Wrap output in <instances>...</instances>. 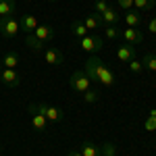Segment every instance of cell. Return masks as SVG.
<instances>
[{"instance_id":"13","label":"cell","mask_w":156,"mask_h":156,"mask_svg":"<svg viewBox=\"0 0 156 156\" xmlns=\"http://www.w3.org/2000/svg\"><path fill=\"white\" fill-rule=\"evenodd\" d=\"M17 12V2L15 0H0V19L12 17Z\"/></svg>"},{"instance_id":"2","label":"cell","mask_w":156,"mask_h":156,"mask_svg":"<svg viewBox=\"0 0 156 156\" xmlns=\"http://www.w3.org/2000/svg\"><path fill=\"white\" fill-rule=\"evenodd\" d=\"M29 110H37V112H42L48 123H60V121L65 119V115H62V110L56 106H50V104H29Z\"/></svg>"},{"instance_id":"12","label":"cell","mask_w":156,"mask_h":156,"mask_svg":"<svg viewBox=\"0 0 156 156\" xmlns=\"http://www.w3.org/2000/svg\"><path fill=\"white\" fill-rule=\"evenodd\" d=\"M25 44H27V48L34 50V52H44V50L48 48V46H46V42H42V40H40V37H36L34 34H27Z\"/></svg>"},{"instance_id":"10","label":"cell","mask_w":156,"mask_h":156,"mask_svg":"<svg viewBox=\"0 0 156 156\" xmlns=\"http://www.w3.org/2000/svg\"><path fill=\"white\" fill-rule=\"evenodd\" d=\"M29 112H31V125H34V129H36L37 133H44L46 129H48L46 117H44L42 112H37V110H29Z\"/></svg>"},{"instance_id":"34","label":"cell","mask_w":156,"mask_h":156,"mask_svg":"<svg viewBox=\"0 0 156 156\" xmlns=\"http://www.w3.org/2000/svg\"><path fill=\"white\" fill-rule=\"evenodd\" d=\"M0 71H2V67H0Z\"/></svg>"},{"instance_id":"21","label":"cell","mask_w":156,"mask_h":156,"mask_svg":"<svg viewBox=\"0 0 156 156\" xmlns=\"http://www.w3.org/2000/svg\"><path fill=\"white\" fill-rule=\"evenodd\" d=\"M125 23H127V27H137V25L142 23V17H140V12L127 11V12H125Z\"/></svg>"},{"instance_id":"3","label":"cell","mask_w":156,"mask_h":156,"mask_svg":"<svg viewBox=\"0 0 156 156\" xmlns=\"http://www.w3.org/2000/svg\"><path fill=\"white\" fill-rule=\"evenodd\" d=\"M79 46H81V50L90 52V54H98L100 50L104 48V40L98 36V34H87L85 37L79 40Z\"/></svg>"},{"instance_id":"26","label":"cell","mask_w":156,"mask_h":156,"mask_svg":"<svg viewBox=\"0 0 156 156\" xmlns=\"http://www.w3.org/2000/svg\"><path fill=\"white\" fill-rule=\"evenodd\" d=\"M98 92H94L92 87L87 90V92H83V102H87V104H94V102H98Z\"/></svg>"},{"instance_id":"31","label":"cell","mask_w":156,"mask_h":156,"mask_svg":"<svg viewBox=\"0 0 156 156\" xmlns=\"http://www.w3.org/2000/svg\"><path fill=\"white\" fill-rule=\"evenodd\" d=\"M69 156H83V154H81V152H71Z\"/></svg>"},{"instance_id":"35","label":"cell","mask_w":156,"mask_h":156,"mask_svg":"<svg viewBox=\"0 0 156 156\" xmlns=\"http://www.w3.org/2000/svg\"><path fill=\"white\" fill-rule=\"evenodd\" d=\"M154 46H156V44H154Z\"/></svg>"},{"instance_id":"18","label":"cell","mask_w":156,"mask_h":156,"mask_svg":"<svg viewBox=\"0 0 156 156\" xmlns=\"http://www.w3.org/2000/svg\"><path fill=\"white\" fill-rule=\"evenodd\" d=\"M71 31H73V36L77 37V40H81V37H85L87 34H90L81 19H77V21H73V23H71Z\"/></svg>"},{"instance_id":"9","label":"cell","mask_w":156,"mask_h":156,"mask_svg":"<svg viewBox=\"0 0 156 156\" xmlns=\"http://www.w3.org/2000/svg\"><path fill=\"white\" fill-rule=\"evenodd\" d=\"M121 36H123V40H125L127 44H140V42L144 40L142 31H140L137 27H125V29L121 31Z\"/></svg>"},{"instance_id":"27","label":"cell","mask_w":156,"mask_h":156,"mask_svg":"<svg viewBox=\"0 0 156 156\" xmlns=\"http://www.w3.org/2000/svg\"><path fill=\"white\" fill-rule=\"evenodd\" d=\"M108 6H110V4H108L106 0H96V2H94V9H96V12H100V15L106 11Z\"/></svg>"},{"instance_id":"19","label":"cell","mask_w":156,"mask_h":156,"mask_svg":"<svg viewBox=\"0 0 156 156\" xmlns=\"http://www.w3.org/2000/svg\"><path fill=\"white\" fill-rule=\"evenodd\" d=\"M79 152H81L83 156H102V152H100V146L92 144V142H83Z\"/></svg>"},{"instance_id":"4","label":"cell","mask_w":156,"mask_h":156,"mask_svg":"<svg viewBox=\"0 0 156 156\" xmlns=\"http://www.w3.org/2000/svg\"><path fill=\"white\" fill-rule=\"evenodd\" d=\"M90 83H92V79L85 75V71H75L69 77V85H71L73 92H77V94H83L90 90Z\"/></svg>"},{"instance_id":"5","label":"cell","mask_w":156,"mask_h":156,"mask_svg":"<svg viewBox=\"0 0 156 156\" xmlns=\"http://www.w3.org/2000/svg\"><path fill=\"white\" fill-rule=\"evenodd\" d=\"M21 31V23L15 19V17H6V19H0V36L11 40Z\"/></svg>"},{"instance_id":"29","label":"cell","mask_w":156,"mask_h":156,"mask_svg":"<svg viewBox=\"0 0 156 156\" xmlns=\"http://www.w3.org/2000/svg\"><path fill=\"white\" fill-rule=\"evenodd\" d=\"M117 4L123 11H133V0H117Z\"/></svg>"},{"instance_id":"20","label":"cell","mask_w":156,"mask_h":156,"mask_svg":"<svg viewBox=\"0 0 156 156\" xmlns=\"http://www.w3.org/2000/svg\"><path fill=\"white\" fill-rule=\"evenodd\" d=\"M142 65H144L146 71H156V52H148L144 58H142Z\"/></svg>"},{"instance_id":"1","label":"cell","mask_w":156,"mask_h":156,"mask_svg":"<svg viewBox=\"0 0 156 156\" xmlns=\"http://www.w3.org/2000/svg\"><path fill=\"white\" fill-rule=\"evenodd\" d=\"M85 75L90 77V79H94L98 81L100 85H106V87H112V85L117 83V77H115V73L108 69L106 65H104V60L100 58L98 54H92L90 58L85 60V67H83Z\"/></svg>"},{"instance_id":"14","label":"cell","mask_w":156,"mask_h":156,"mask_svg":"<svg viewBox=\"0 0 156 156\" xmlns=\"http://www.w3.org/2000/svg\"><path fill=\"white\" fill-rule=\"evenodd\" d=\"M19 23H21V31H25V34H34V29L40 25L34 15H23Z\"/></svg>"},{"instance_id":"32","label":"cell","mask_w":156,"mask_h":156,"mask_svg":"<svg viewBox=\"0 0 156 156\" xmlns=\"http://www.w3.org/2000/svg\"><path fill=\"white\" fill-rule=\"evenodd\" d=\"M46 2H56V0H46Z\"/></svg>"},{"instance_id":"6","label":"cell","mask_w":156,"mask_h":156,"mask_svg":"<svg viewBox=\"0 0 156 156\" xmlns=\"http://www.w3.org/2000/svg\"><path fill=\"white\" fill-rule=\"evenodd\" d=\"M0 81L4 85H9V87H19V85H21V77H19L17 69H4V67H2V71H0Z\"/></svg>"},{"instance_id":"33","label":"cell","mask_w":156,"mask_h":156,"mask_svg":"<svg viewBox=\"0 0 156 156\" xmlns=\"http://www.w3.org/2000/svg\"><path fill=\"white\" fill-rule=\"evenodd\" d=\"M0 152H2V146H0Z\"/></svg>"},{"instance_id":"11","label":"cell","mask_w":156,"mask_h":156,"mask_svg":"<svg viewBox=\"0 0 156 156\" xmlns=\"http://www.w3.org/2000/svg\"><path fill=\"white\" fill-rule=\"evenodd\" d=\"M83 25L87 27V31H92V34H96L98 29H102L104 25H102V19H100V12H94V15H87L83 19Z\"/></svg>"},{"instance_id":"23","label":"cell","mask_w":156,"mask_h":156,"mask_svg":"<svg viewBox=\"0 0 156 156\" xmlns=\"http://www.w3.org/2000/svg\"><path fill=\"white\" fill-rule=\"evenodd\" d=\"M100 152H102V156H117V146L106 142V144L100 146Z\"/></svg>"},{"instance_id":"30","label":"cell","mask_w":156,"mask_h":156,"mask_svg":"<svg viewBox=\"0 0 156 156\" xmlns=\"http://www.w3.org/2000/svg\"><path fill=\"white\" fill-rule=\"evenodd\" d=\"M148 29H150V34H156V17H152L148 21Z\"/></svg>"},{"instance_id":"8","label":"cell","mask_w":156,"mask_h":156,"mask_svg":"<svg viewBox=\"0 0 156 156\" xmlns=\"http://www.w3.org/2000/svg\"><path fill=\"white\" fill-rule=\"evenodd\" d=\"M117 58L121 62H129V60L135 58V48H133V44H121L119 48H117Z\"/></svg>"},{"instance_id":"7","label":"cell","mask_w":156,"mask_h":156,"mask_svg":"<svg viewBox=\"0 0 156 156\" xmlns=\"http://www.w3.org/2000/svg\"><path fill=\"white\" fill-rule=\"evenodd\" d=\"M44 58H46V62H48V65H54V67H58V65H62V62H65L62 52H60L58 48H52V46L44 50Z\"/></svg>"},{"instance_id":"22","label":"cell","mask_w":156,"mask_h":156,"mask_svg":"<svg viewBox=\"0 0 156 156\" xmlns=\"http://www.w3.org/2000/svg\"><path fill=\"white\" fill-rule=\"evenodd\" d=\"M156 0H133V9L135 11H150L154 9Z\"/></svg>"},{"instance_id":"17","label":"cell","mask_w":156,"mask_h":156,"mask_svg":"<svg viewBox=\"0 0 156 156\" xmlns=\"http://www.w3.org/2000/svg\"><path fill=\"white\" fill-rule=\"evenodd\" d=\"M17 65H19V54H17L15 50L6 52L4 58H2V67H4V69H17Z\"/></svg>"},{"instance_id":"25","label":"cell","mask_w":156,"mask_h":156,"mask_svg":"<svg viewBox=\"0 0 156 156\" xmlns=\"http://www.w3.org/2000/svg\"><path fill=\"white\" fill-rule=\"evenodd\" d=\"M129 71H131L133 75H140V73L144 71V65H142V60H137V58L129 60Z\"/></svg>"},{"instance_id":"16","label":"cell","mask_w":156,"mask_h":156,"mask_svg":"<svg viewBox=\"0 0 156 156\" xmlns=\"http://www.w3.org/2000/svg\"><path fill=\"white\" fill-rule=\"evenodd\" d=\"M100 19H102V25H117L119 23V12H117V9L108 6L106 11L100 15Z\"/></svg>"},{"instance_id":"15","label":"cell","mask_w":156,"mask_h":156,"mask_svg":"<svg viewBox=\"0 0 156 156\" xmlns=\"http://www.w3.org/2000/svg\"><path fill=\"white\" fill-rule=\"evenodd\" d=\"M34 36L40 37L42 42H50V40L54 37V29H52L50 25H37L36 29H34Z\"/></svg>"},{"instance_id":"28","label":"cell","mask_w":156,"mask_h":156,"mask_svg":"<svg viewBox=\"0 0 156 156\" xmlns=\"http://www.w3.org/2000/svg\"><path fill=\"white\" fill-rule=\"evenodd\" d=\"M144 127L148 129V131H156V117H152V115H148V119H146Z\"/></svg>"},{"instance_id":"24","label":"cell","mask_w":156,"mask_h":156,"mask_svg":"<svg viewBox=\"0 0 156 156\" xmlns=\"http://www.w3.org/2000/svg\"><path fill=\"white\" fill-rule=\"evenodd\" d=\"M102 29H104L106 40H117V37H119V29H117V25H104Z\"/></svg>"}]
</instances>
